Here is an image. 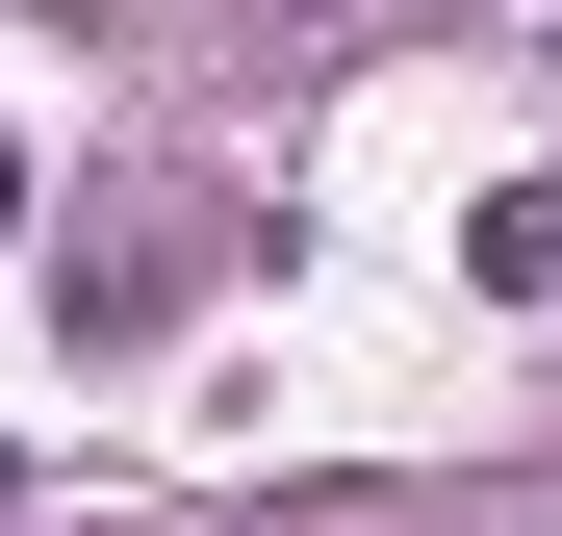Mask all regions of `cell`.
I'll use <instances>...</instances> for the list:
<instances>
[{
    "label": "cell",
    "instance_id": "1",
    "mask_svg": "<svg viewBox=\"0 0 562 536\" xmlns=\"http://www.w3.org/2000/svg\"><path fill=\"white\" fill-rule=\"evenodd\" d=\"M0 205H26V153H0Z\"/></svg>",
    "mask_w": 562,
    "mask_h": 536
}]
</instances>
